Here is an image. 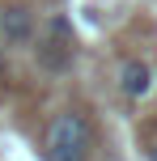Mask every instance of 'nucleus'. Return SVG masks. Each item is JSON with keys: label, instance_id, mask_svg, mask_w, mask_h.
<instances>
[{"label": "nucleus", "instance_id": "39448f33", "mask_svg": "<svg viewBox=\"0 0 157 161\" xmlns=\"http://www.w3.org/2000/svg\"><path fill=\"white\" fill-rule=\"evenodd\" d=\"M149 161H157V140H153V144H149Z\"/></svg>", "mask_w": 157, "mask_h": 161}, {"label": "nucleus", "instance_id": "7ed1b4c3", "mask_svg": "<svg viewBox=\"0 0 157 161\" xmlns=\"http://www.w3.org/2000/svg\"><path fill=\"white\" fill-rule=\"evenodd\" d=\"M42 68L47 72H64L68 64H72V34H68V21L59 17V21H51L47 38H42V51H38Z\"/></svg>", "mask_w": 157, "mask_h": 161}, {"label": "nucleus", "instance_id": "f257e3e1", "mask_svg": "<svg viewBox=\"0 0 157 161\" xmlns=\"http://www.w3.org/2000/svg\"><path fill=\"white\" fill-rule=\"evenodd\" d=\"M89 148H93V127L76 106L59 110L42 136V161H89Z\"/></svg>", "mask_w": 157, "mask_h": 161}, {"label": "nucleus", "instance_id": "f03ea898", "mask_svg": "<svg viewBox=\"0 0 157 161\" xmlns=\"http://www.w3.org/2000/svg\"><path fill=\"white\" fill-rule=\"evenodd\" d=\"M34 34H38V17H34L30 4H4L0 8V38L8 47H25V42H34Z\"/></svg>", "mask_w": 157, "mask_h": 161}, {"label": "nucleus", "instance_id": "20e7f679", "mask_svg": "<svg viewBox=\"0 0 157 161\" xmlns=\"http://www.w3.org/2000/svg\"><path fill=\"white\" fill-rule=\"evenodd\" d=\"M119 89L127 97H149L153 93V68L144 59H123L119 64Z\"/></svg>", "mask_w": 157, "mask_h": 161}, {"label": "nucleus", "instance_id": "423d86ee", "mask_svg": "<svg viewBox=\"0 0 157 161\" xmlns=\"http://www.w3.org/2000/svg\"><path fill=\"white\" fill-rule=\"evenodd\" d=\"M0 72H4V64H0Z\"/></svg>", "mask_w": 157, "mask_h": 161}]
</instances>
